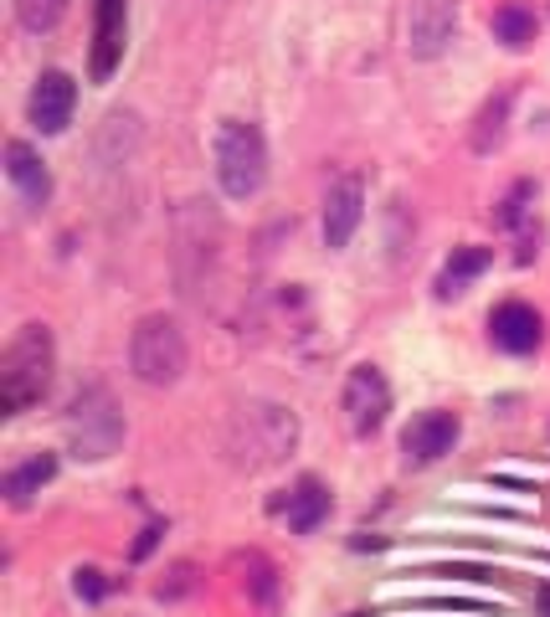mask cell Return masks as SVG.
<instances>
[{
    "label": "cell",
    "instance_id": "obj_15",
    "mask_svg": "<svg viewBox=\"0 0 550 617\" xmlns=\"http://www.w3.org/2000/svg\"><path fill=\"white\" fill-rule=\"evenodd\" d=\"M51 473H57V458H51V453H32L26 464H16L5 479H0V489H5V500L11 504H26L32 494H42V489L51 484Z\"/></svg>",
    "mask_w": 550,
    "mask_h": 617
},
{
    "label": "cell",
    "instance_id": "obj_10",
    "mask_svg": "<svg viewBox=\"0 0 550 617\" xmlns=\"http://www.w3.org/2000/svg\"><path fill=\"white\" fill-rule=\"evenodd\" d=\"M360 217H366V191H360V181L330 185V196H324V248H351Z\"/></svg>",
    "mask_w": 550,
    "mask_h": 617
},
{
    "label": "cell",
    "instance_id": "obj_21",
    "mask_svg": "<svg viewBox=\"0 0 550 617\" xmlns=\"http://www.w3.org/2000/svg\"><path fill=\"white\" fill-rule=\"evenodd\" d=\"M154 540H160V525H150V530L134 540V556H150V551H154Z\"/></svg>",
    "mask_w": 550,
    "mask_h": 617
},
{
    "label": "cell",
    "instance_id": "obj_11",
    "mask_svg": "<svg viewBox=\"0 0 550 617\" xmlns=\"http://www.w3.org/2000/svg\"><path fill=\"white\" fill-rule=\"evenodd\" d=\"M489 334H494V345L509 355H530L535 345H540V334H546V324H540V315H535L530 304H500L494 315H489Z\"/></svg>",
    "mask_w": 550,
    "mask_h": 617
},
{
    "label": "cell",
    "instance_id": "obj_7",
    "mask_svg": "<svg viewBox=\"0 0 550 617\" xmlns=\"http://www.w3.org/2000/svg\"><path fill=\"white\" fill-rule=\"evenodd\" d=\"M386 412H391V386H386V376L376 366H355L345 376V418H351V427L360 437H370L386 422Z\"/></svg>",
    "mask_w": 550,
    "mask_h": 617
},
{
    "label": "cell",
    "instance_id": "obj_4",
    "mask_svg": "<svg viewBox=\"0 0 550 617\" xmlns=\"http://www.w3.org/2000/svg\"><path fill=\"white\" fill-rule=\"evenodd\" d=\"M191 366V351H185V334L170 315H145L129 334V370L134 381L145 386H175Z\"/></svg>",
    "mask_w": 550,
    "mask_h": 617
},
{
    "label": "cell",
    "instance_id": "obj_22",
    "mask_svg": "<svg viewBox=\"0 0 550 617\" xmlns=\"http://www.w3.org/2000/svg\"><path fill=\"white\" fill-rule=\"evenodd\" d=\"M540 613L550 617V586H546V592H540Z\"/></svg>",
    "mask_w": 550,
    "mask_h": 617
},
{
    "label": "cell",
    "instance_id": "obj_1",
    "mask_svg": "<svg viewBox=\"0 0 550 617\" xmlns=\"http://www.w3.org/2000/svg\"><path fill=\"white\" fill-rule=\"evenodd\" d=\"M51 330L47 324H21L0 355V418H21L26 407L47 397L51 386Z\"/></svg>",
    "mask_w": 550,
    "mask_h": 617
},
{
    "label": "cell",
    "instance_id": "obj_6",
    "mask_svg": "<svg viewBox=\"0 0 550 617\" xmlns=\"http://www.w3.org/2000/svg\"><path fill=\"white\" fill-rule=\"evenodd\" d=\"M452 36H458V0H412V11H406L412 57H443Z\"/></svg>",
    "mask_w": 550,
    "mask_h": 617
},
{
    "label": "cell",
    "instance_id": "obj_18",
    "mask_svg": "<svg viewBox=\"0 0 550 617\" xmlns=\"http://www.w3.org/2000/svg\"><path fill=\"white\" fill-rule=\"evenodd\" d=\"M62 16H67V0H16V21L32 36L51 32V26H57Z\"/></svg>",
    "mask_w": 550,
    "mask_h": 617
},
{
    "label": "cell",
    "instance_id": "obj_9",
    "mask_svg": "<svg viewBox=\"0 0 550 617\" xmlns=\"http://www.w3.org/2000/svg\"><path fill=\"white\" fill-rule=\"evenodd\" d=\"M72 108H78V83L62 67H47L32 88V124L42 134H62L72 124Z\"/></svg>",
    "mask_w": 550,
    "mask_h": 617
},
{
    "label": "cell",
    "instance_id": "obj_14",
    "mask_svg": "<svg viewBox=\"0 0 550 617\" xmlns=\"http://www.w3.org/2000/svg\"><path fill=\"white\" fill-rule=\"evenodd\" d=\"M284 515H288V530L294 535H314L330 519V489L319 484V479H299L284 504Z\"/></svg>",
    "mask_w": 550,
    "mask_h": 617
},
{
    "label": "cell",
    "instance_id": "obj_19",
    "mask_svg": "<svg viewBox=\"0 0 550 617\" xmlns=\"http://www.w3.org/2000/svg\"><path fill=\"white\" fill-rule=\"evenodd\" d=\"M72 592H78V597H83V602H99L103 592H108V582H103V571L83 567V571H78V576H72Z\"/></svg>",
    "mask_w": 550,
    "mask_h": 617
},
{
    "label": "cell",
    "instance_id": "obj_23",
    "mask_svg": "<svg viewBox=\"0 0 550 617\" xmlns=\"http://www.w3.org/2000/svg\"><path fill=\"white\" fill-rule=\"evenodd\" d=\"M345 617H360V613H345Z\"/></svg>",
    "mask_w": 550,
    "mask_h": 617
},
{
    "label": "cell",
    "instance_id": "obj_13",
    "mask_svg": "<svg viewBox=\"0 0 550 617\" xmlns=\"http://www.w3.org/2000/svg\"><path fill=\"white\" fill-rule=\"evenodd\" d=\"M5 175H11V185L26 196V206H42V201L51 196V175H47V165H42V155H36L26 139H11V145H5Z\"/></svg>",
    "mask_w": 550,
    "mask_h": 617
},
{
    "label": "cell",
    "instance_id": "obj_16",
    "mask_svg": "<svg viewBox=\"0 0 550 617\" xmlns=\"http://www.w3.org/2000/svg\"><path fill=\"white\" fill-rule=\"evenodd\" d=\"M494 36H500L509 52H525V47H535V36H540V21H535V11L525 0H509V5L494 11Z\"/></svg>",
    "mask_w": 550,
    "mask_h": 617
},
{
    "label": "cell",
    "instance_id": "obj_12",
    "mask_svg": "<svg viewBox=\"0 0 550 617\" xmlns=\"http://www.w3.org/2000/svg\"><path fill=\"white\" fill-rule=\"evenodd\" d=\"M124 57V0H99V32H93V83L114 78Z\"/></svg>",
    "mask_w": 550,
    "mask_h": 617
},
{
    "label": "cell",
    "instance_id": "obj_5",
    "mask_svg": "<svg viewBox=\"0 0 550 617\" xmlns=\"http://www.w3.org/2000/svg\"><path fill=\"white\" fill-rule=\"evenodd\" d=\"M217 181L232 201H248L267 181V145L263 129L248 118H227L217 129Z\"/></svg>",
    "mask_w": 550,
    "mask_h": 617
},
{
    "label": "cell",
    "instance_id": "obj_3",
    "mask_svg": "<svg viewBox=\"0 0 550 617\" xmlns=\"http://www.w3.org/2000/svg\"><path fill=\"white\" fill-rule=\"evenodd\" d=\"M118 443H124V412H118V401L108 397V386H83L72 407H67V448L72 458H83V464H103V458H114Z\"/></svg>",
    "mask_w": 550,
    "mask_h": 617
},
{
    "label": "cell",
    "instance_id": "obj_8",
    "mask_svg": "<svg viewBox=\"0 0 550 617\" xmlns=\"http://www.w3.org/2000/svg\"><path fill=\"white\" fill-rule=\"evenodd\" d=\"M458 433H463V422L452 412H422L401 427V453H406V464H437L452 453Z\"/></svg>",
    "mask_w": 550,
    "mask_h": 617
},
{
    "label": "cell",
    "instance_id": "obj_20",
    "mask_svg": "<svg viewBox=\"0 0 550 617\" xmlns=\"http://www.w3.org/2000/svg\"><path fill=\"white\" fill-rule=\"evenodd\" d=\"M154 592H160L165 602H175L181 592H191V567H175V571H170V582H160Z\"/></svg>",
    "mask_w": 550,
    "mask_h": 617
},
{
    "label": "cell",
    "instance_id": "obj_2",
    "mask_svg": "<svg viewBox=\"0 0 550 617\" xmlns=\"http://www.w3.org/2000/svg\"><path fill=\"white\" fill-rule=\"evenodd\" d=\"M299 448V418L278 401H242L227 427V453L242 468H273Z\"/></svg>",
    "mask_w": 550,
    "mask_h": 617
},
{
    "label": "cell",
    "instance_id": "obj_17",
    "mask_svg": "<svg viewBox=\"0 0 550 617\" xmlns=\"http://www.w3.org/2000/svg\"><path fill=\"white\" fill-rule=\"evenodd\" d=\"M489 263H494V252H489V248H458L448 258V267H443V278H437V294H443V299L463 294L468 278H479Z\"/></svg>",
    "mask_w": 550,
    "mask_h": 617
}]
</instances>
